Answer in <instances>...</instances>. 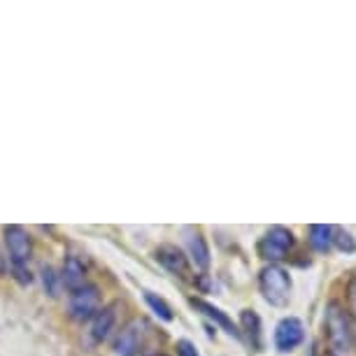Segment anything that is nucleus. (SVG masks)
Instances as JSON below:
<instances>
[{"label": "nucleus", "mask_w": 356, "mask_h": 356, "mask_svg": "<svg viewBox=\"0 0 356 356\" xmlns=\"http://www.w3.org/2000/svg\"><path fill=\"white\" fill-rule=\"evenodd\" d=\"M324 335L333 356H347L356 349V333H354L352 317H349L347 307L335 303V300L326 305Z\"/></svg>", "instance_id": "nucleus-1"}, {"label": "nucleus", "mask_w": 356, "mask_h": 356, "mask_svg": "<svg viewBox=\"0 0 356 356\" xmlns=\"http://www.w3.org/2000/svg\"><path fill=\"white\" fill-rule=\"evenodd\" d=\"M259 289L261 296L266 298V303H270L275 307H284L289 303V298H291L293 280L289 270H284L282 266L270 264L259 273Z\"/></svg>", "instance_id": "nucleus-2"}, {"label": "nucleus", "mask_w": 356, "mask_h": 356, "mask_svg": "<svg viewBox=\"0 0 356 356\" xmlns=\"http://www.w3.org/2000/svg\"><path fill=\"white\" fill-rule=\"evenodd\" d=\"M296 247V235L291 228L286 226H273L270 231H266L264 238L259 240L257 252L264 261L277 264V261L289 259V254Z\"/></svg>", "instance_id": "nucleus-3"}, {"label": "nucleus", "mask_w": 356, "mask_h": 356, "mask_svg": "<svg viewBox=\"0 0 356 356\" xmlns=\"http://www.w3.org/2000/svg\"><path fill=\"white\" fill-rule=\"evenodd\" d=\"M100 312V289L96 284H84L70 293V317L77 321L93 319Z\"/></svg>", "instance_id": "nucleus-4"}, {"label": "nucleus", "mask_w": 356, "mask_h": 356, "mask_svg": "<svg viewBox=\"0 0 356 356\" xmlns=\"http://www.w3.org/2000/svg\"><path fill=\"white\" fill-rule=\"evenodd\" d=\"M303 340H305V326L298 317H284L275 326L273 342H275V349L282 354L293 352L298 345H303Z\"/></svg>", "instance_id": "nucleus-5"}, {"label": "nucleus", "mask_w": 356, "mask_h": 356, "mask_svg": "<svg viewBox=\"0 0 356 356\" xmlns=\"http://www.w3.org/2000/svg\"><path fill=\"white\" fill-rule=\"evenodd\" d=\"M5 245H8L12 264L26 266L31 261L33 243H31V235L26 233V228H22V226H8V228H5Z\"/></svg>", "instance_id": "nucleus-6"}, {"label": "nucleus", "mask_w": 356, "mask_h": 356, "mask_svg": "<svg viewBox=\"0 0 356 356\" xmlns=\"http://www.w3.org/2000/svg\"><path fill=\"white\" fill-rule=\"evenodd\" d=\"M143 340H145V321L133 319L117 335L114 349H117L119 356H136L140 352V347H143Z\"/></svg>", "instance_id": "nucleus-7"}, {"label": "nucleus", "mask_w": 356, "mask_h": 356, "mask_svg": "<svg viewBox=\"0 0 356 356\" xmlns=\"http://www.w3.org/2000/svg\"><path fill=\"white\" fill-rule=\"evenodd\" d=\"M156 261L165 268L168 273L179 275V277H189L191 275V266H189V257L175 245H163L156 250Z\"/></svg>", "instance_id": "nucleus-8"}, {"label": "nucleus", "mask_w": 356, "mask_h": 356, "mask_svg": "<svg viewBox=\"0 0 356 356\" xmlns=\"http://www.w3.org/2000/svg\"><path fill=\"white\" fill-rule=\"evenodd\" d=\"M114 321H117V303H112L107 307H100V312L91 319V328H89V335H91V340L96 342V345H98V342H103L107 335L112 333Z\"/></svg>", "instance_id": "nucleus-9"}, {"label": "nucleus", "mask_w": 356, "mask_h": 356, "mask_svg": "<svg viewBox=\"0 0 356 356\" xmlns=\"http://www.w3.org/2000/svg\"><path fill=\"white\" fill-rule=\"evenodd\" d=\"M191 305L196 307L198 312H203L207 319H212L214 324L221 326L228 335H233V338H240V331H238V326L233 324V319L228 317V314L224 310H219L217 305H212V303H207V300L203 298H191Z\"/></svg>", "instance_id": "nucleus-10"}, {"label": "nucleus", "mask_w": 356, "mask_h": 356, "mask_svg": "<svg viewBox=\"0 0 356 356\" xmlns=\"http://www.w3.org/2000/svg\"><path fill=\"white\" fill-rule=\"evenodd\" d=\"M61 284H65V289H70V291H77V289H82L86 284V268L82 261L75 257H68L63 261Z\"/></svg>", "instance_id": "nucleus-11"}, {"label": "nucleus", "mask_w": 356, "mask_h": 356, "mask_svg": "<svg viewBox=\"0 0 356 356\" xmlns=\"http://www.w3.org/2000/svg\"><path fill=\"white\" fill-rule=\"evenodd\" d=\"M240 328L245 331L250 345L261 352L264 349V326H261V317L254 310H243L240 312Z\"/></svg>", "instance_id": "nucleus-12"}, {"label": "nucleus", "mask_w": 356, "mask_h": 356, "mask_svg": "<svg viewBox=\"0 0 356 356\" xmlns=\"http://www.w3.org/2000/svg\"><path fill=\"white\" fill-rule=\"evenodd\" d=\"M333 235H335V226L328 224H312L310 226V245L314 252L319 254H328L333 250Z\"/></svg>", "instance_id": "nucleus-13"}, {"label": "nucleus", "mask_w": 356, "mask_h": 356, "mask_svg": "<svg viewBox=\"0 0 356 356\" xmlns=\"http://www.w3.org/2000/svg\"><path fill=\"white\" fill-rule=\"evenodd\" d=\"M189 252H191V259L196 261L198 268L210 266V247H207L205 238L200 233H193L189 238Z\"/></svg>", "instance_id": "nucleus-14"}, {"label": "nucleus", "mask_w": 356, "mask_h": 356, "mask_svg": "<svg viewBox=\"0 0 356 356\" xmlns=\"http://www.w3.org/2000/svg\"><path fill=\"white\" fill-rule=\"evenodd\" d=\"M145 300H147V305L152 307V312L156 314L159 319H163V321H172L175 319V314H172V307L165 303L161 296L156 293H152V291H147L145 293Z\"/></svg>", "instance_id": "nucleus-15"}, {"label": "nucleus", "mask_w": 356, "mask_h": 356, "mask_svg": "<svg viewBox=\"0 0 356 356\" xmlns=\"http://www.w3.org/2000/svg\"><path fill=\"white\" fill-rule=\"evenodd\" d=\"M40 275H42V286H44V291L49 293L51 298H56V296H58V289H61V275L54 270L51 266H42V270H40Z\"/></svg>", "instance_id": "nucleus-16"}, {"label": "nucleus", "mask_w": 356, "mask_h": 356, "mask_svg": "<svg viewBox=\"0 0 356 356\" xmlns=\"http://www.w3.org/2000/svg\"><path fill=\"white\" fill-rule=\"evenodd\" d=\"M333 247H338L340 252H354V250H356V243H354L352 233L345 231V228H335Z\"/></svg>", "instance_id": "nucleus-17"}, {"label": "nucleus", "mask_w": 356, "mask_h": 356, "mask_svg": "<svg viewBox=\"0 0 356 356\" xmlns=\"http://www.w3.org/2000/svg\"><path fill=\"white\" fill-rule=\"evenodd\" d=\"M347 312L349 317L356 319V270L347 282Z\"/></svg>", "instance_id": "nucleus-18"}, {"label": "nucleus", "mask_w": 356, "mask_h": 356, "mask_svg": "<svg viewBox=\"0 0 356 356\" xmlns=\"http://www.w3.org/2000/svg\"><path fill=\"white\" fill-rule=\"evenodd\" d=\"M12 275L17 277L19 284H31V282H33V273L29 270V266L12 264Z\"/></svg>", "instance_id": "nucleus-19"}, {"label": "nucleus", "mask_w": 356, "mask_h": 356, "mask_svg": "<svg viewBox=\"0 0 356 356\" xmlns=\"http://www.w3.org/2000/svg\"><path fill=\"white\" fill-rule=\"evenodd\" d=\"M175 349H177V356H200L198 347L191 340H177V347Z\"/></svg>", "instance_id": "nucleus-20"}, {"label": "nucleus", "mask_w": 356, "mask_h": 356, "mask_svg": "<svg viewBox=\"0 0 356 356\" xmlns=\"http://www.w3.org/2000/svg\"><path fill=\"white\" fill-rule=\"evenodd\" d=\"M5 273H8V254L0 250V275H5Z\"/></svg>", "instance_id": "nucleus-21"}, {"label": "nucleus", "mask_w": 356, "mask_h": 356, "mask_svg": "<svg viewBox=\"0 0 356 356\" xmlns=\"http://www.w3.org/2000/svg\"><path fill=\"white\" fill-rule=\"evenodd\" d=\"M154 356H165V354H154Z\"/></svg>", "instance_id": "nucleus-22"}, {"label": "nucleus", "mask_w": 356, "mask_h": 356, "mask_svg": "<svg viewBox=\"0 0 356 356\" xmlns=\"http://www.w3.org/2000/svg\"><path fill=\"white\" fill-rule=\"evenodd\" d=\"M328 356H333V354H328Z\"/></svg>", "instance_id": "nucleus-23"}]
</instances>
